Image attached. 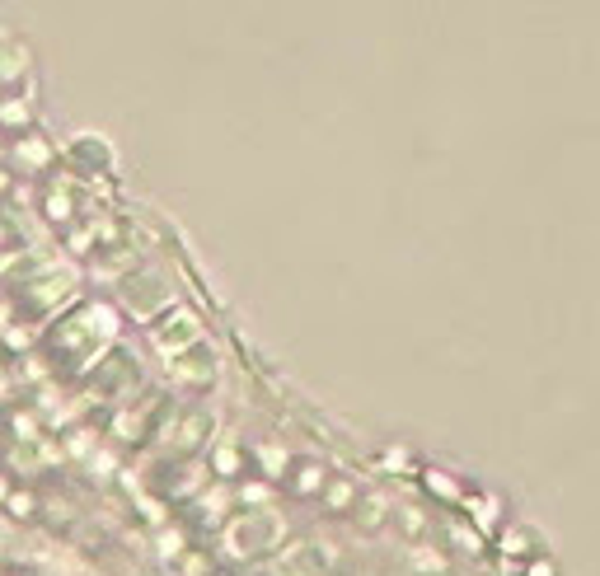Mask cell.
Masks as SVG:
<instances>
[{
  "mask_svg": "<svg viewBox=\"0 0 600 576\" xmlns=\"http://www.w3.org/2000/svg\"><path fill=\"white\" fill-rule=\"evenodd\" d=\"M155 342L164 352H179L188 342H197V319L188 314V310H174V314L164 319V328H155Z\"/></svg>",
  "mask_w": 600,
  "mask_h": 576,
  "instance_id": "obj_1",
  "label": "cell"
},
{
  "mask_svg": "<svg viewBox=\"0 0 600 576\" xmlns=\"http://www.w3.org/2000/svg\"><path fill=\"white\" fill-rule=\"evenodd\" d=\"M0 122H28V113H24V108H10V104H5V108H0Z\"/></svg>",
  "mask_w": 600,
  "mask_h": 576,
  "instance_id": "obj_3",
  "label": "cell"
},
{
  "mask_svg": "<svg viewBox=\"0 0 600 576\" xmlns=\"http://www.w3.org/2000/svg\"><path fill=\"white\" fill-rule=\"evenodd\" d=\"M24 61H28V56L19 52V47H10V43L0 38V80H14V76H24Z\"/></svg>",
  "mask_w": 600,
  "mask_h": 576,
  "instance_id": "obj_2",
  "label": "cell"
}]
</instances>
